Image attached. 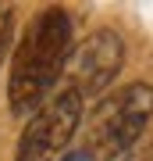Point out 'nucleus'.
Here are the masks:
<instances>
[{
	"label": "nucleus",
	"instance_id": "nucleus-3",
	"mask_svg": "<svg viewBox=\"0 0 153 161\" xmlns=\"http://www.w3.org/2000/svg\"><path fill=\"white\" fill-rule=\"evenodd\" d=\"M82 108L85 100L75 90H57L22 129L14 161H54L57 154H64L82 125Z\"/></svg>",
	"mask_w": 153,
	"mask_h": 161
},
{
	"label": "nucleus",
	"instance_id": "nucleus-6",
	"mask_svg": "<svg viewBox=\"0 0 153 161\" xmlns=\"http://www.w3.org/2000/svg\"><path fill=\"white\" fill-rule=\"evenodd\" d=\"M61 161H89V154H85V150H71V154H64Z\"/></svg>",
	"mask_w": 153,
	"mask_h": 161
},
{
	"label": "nucleus",
	"instance_id": "nucleus-1",
	"mask_svg": "<svg viewBox=\"0 0 153 161\" xmlns=\"http://www.w3.org/2000/svg\"><path fill=\"white\" fill-rule=\"evenodd\" d=\"M71 54V18L64 7H43L28 22V29L11 58V82H7V104L14 115L39 111L46 97L57 90Z\"/></svg>",
	"mask_w": 153,
	"mask_h": 161
},
{
	"label": "nucleus",
	"instance_id": "nucleus-5",
	"mask_svg": "<svg viewBox=\"0 0 153 161\" xmlns=\"http://www.w3.org/2000/svg\"><path fill=\"white\" fill-rule=\"evenodd\" d=\"M11 32H14V7L0 4V61H4L7 50H11Z\"/></svg>",
	"mask_w": 153,
	"mask_h": 161
},
{
	"label": "nucleus",
	"instance_id": "nucleus-4",
	"mask_svg": "<svg viewBox=\"0 0 153 161\" xmlns=\"http://www.w3.org/2000/svg\"><path fill=\"white\" fill-rule=\"evenodd\" d=\"M125 68V40L114 29L89 32L79 47H71L68 64H64V90H75L79 97H100Z\"/></svg>",
	"mask_w": 153,
	"mask_h": 161
},
{
	"label": "nucleus",
	"instance_id": "nucleus-2",
	"mask_svg": "<svg viewBox=\"0 0 153 161\" xmlns=\"http://www.w3.org/2000/svg\"><path fill=\"white\" fill-rule=\"evenodd\" d=\"M153 118V86L150 82H128V86L107 93L89 122H85V154L89 161H114L135 147Z\"/></svg>",
	"mask_w": 153,
	"mask_h": 161
}]
</instances>
